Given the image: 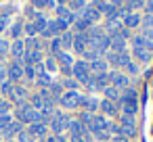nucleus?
Wrapping results in <instances>:
<instances>
[{"label":"nucleus","mask_w":153,"mask_h":142,"mask_svg":"<svg viewBox=\"0 0 153 142\" xmlns=\"http://www.w3.org/2000/svg\"><path fill=\"white\" fill-rule=\"evenodd\" d=\"M134 54H136V59H140V61H149V48L145 46L143 38H136V40H134Z\"/></svg>","instance_id":"nucleus-1"},{"label":"nucleus","mask_w":153,"mask_h":142,"mask_svg":"<svg viewBox=\"0 0 153 142\" xmlns=\"http://www.w3.org/2000/svg\"><path fill=\"white\" fill-rule=\"evenodd\" d=\"M90 42H92V46H94L99 52H101V50H105V48L109 46V38H107V36H103L101 32H94V36L90 38Z\"/></svg>","instance_id":"nucleus-2"},{"label":"nucleus","mask_w":153,"mask_h":142,"mask_svg":"<svg viewBox=\"0 0 153 142\" xmlns=\"http://www.w3.org/2000/svg\"><path fill=\"white\" fill-rule=\"evenodd\" d=\"M19 115L23 117V121H30V123H34V121H40V119H42V115H40V113H36V111H34V109H30V107L19 109Z\"/></svg>","instance_id":"nucleus-3"},{"label":"nucleus","mask_w":153,"mask_h":142,"mask_svg":"<svg viewBox=\"0 0 153 142\" xmlns=\"http://www.w3.org/2000/svg\"><path fill=\"white\" fill-rule=\"evenodd\" d=\"M74 73H76V77L80 79V82H88V67H86V63H76V69H74Z\"/></svg>","instance_id":"nucleus-4"},{"label":"nucleus","mask_w":153,"mask_h":142,"mask_svg":"<svg viewBox=\"0 0 153 142\" xmlns=\"http://www.w3.org/2000/svg\"><path fill=\"white\" fill-rule=\"evenodd\" d=\"M61 102H63L65 107H76V104L80 102V96H78L76 92H67V94L61 96Z\"/></svg>","instance_id":"nucleus-5"},{"label":"nucleus","mask_w":153,"mask_h":142,"mask_svg":"<svg viewBox=\"0 0 153 142\" xmlns=\"http://www.w3.org/2000/svg\"><path fill=\"white\" fill-rule=\"evenodd\" d=\"M53 127L59 132V129H63V127H69V119L65 117V115H57L55 117V121H53Z\"/></svg>","instance_id":"nucleus-6"},{"label":"nucleus","mask_w":153,"mask_h":142,"mask_svg":"<svg viewBox=\"0 0 153 142\" xmlns=\"http://www.w3.org/2000/svg\"><path fill=\"white\" fill-rule=\"evenodd\" d=\"M84 17H86V21H94V19L101 17V11H99L97 7H88V9L84 11Z\"/></svg>","instance_id":"nucleus-7"},{"label":"nucleus","mask_w":153,"mask_h":142,"mask_svg":"<svg viewBox=\"0 0 153 142\" xmlns=\"http://www.w3.org/2000/svg\"><path fill=\"white\" fill-rule=\"evenodd\" d=\"M111 79H113V84H115L117 88H126V86H128V79H126L124 75H120V73H111Z\"/></svg>","instance_id":"nucleus-8"},{"label":"nucleus","mask_w":153,"mask_h":142,"mask_svg":"<svg viewBox=\"0 0 153 142\" xmlns=\"http://www.w3.org/2000/svg\"><path fill=\"white\" fill-rule=\"evenodd\" d=\"M57 59L61 61V65L67 69V67H71V57L69 54H65V52H57Z\"/></svg>","instance_id":"nucleus-9"},{"label":"nucleus","mask_w":153,"mask_h":142,"mask_svg":"<svg viewBox=\"0 0 153 142\" xmlns=\"http://www.w3.org/2000/svg\"><path fill=\"white\" fill-rule=\"evenodd\" d=\"M143 42H145V46L151 50L153 48V29H147L145 32V36H143Z\"/></svg>","instance_id":"nucleus-10"},{"label":"nucleus","mask_w":153,"mask_h":142,"mask_svg":"<svg viewBox=\"0 0 153 142\" xmlns=\"http://www.w3.org/2000/svg\"><path fill=\"white\" fill-rule=\"evenodd\" d=\"M138 21H140V17H138L136 13H130V15L126 17V25H128V27H134V25H138Z\"/></svg>","instance_id":"nucleus-11"},{"label":"nucleus","mask_w":153,"mask_h":142,"mask_svg":"<svg viewBox=\"0 0 153 142\" xmlns=\"http://www.w3.org/2000/svg\"><path fill=\"white\" fill-rule=\"evenodd\" d=\"M92 69H94L97 73H103V71L107 69V65H105V61H101V59H97V61H92Z\"/></svg>","instance_id":"nucleus-12"},{"label":"nucleus","mask_w":153,"mask_h":142,"mask_svg":"<svg viewBox=\"0 0 153 142\" xmlns=\"http://www.w3.org/2000/svg\"><path fill=\"white\" fill-rule=\"evenodd\" d=\"M23 48H25V46H23V42H19V40H17V42L13 44V54H15V57H21V54H23Z\"/></svg>","instance_id":"nucleus-13"},{"label":"nucleus","mask_w":153,"mask_h":142,"mask_svg":"<svg viewBox=\"0 0 153 142\" xmlns=\"http://www.w3.org/2000/svg\"><path fill=\"white\" fill-rule=\"evenodd\" d=\"M74 44H76L78 52H86V46H84V40H82V38H76V40H74Z\"/></svg>","instance_id":"nucleus-14"},{"label":"nucleus","mask_w":153,"mask_h":142,"mask_svg":"<svg viewBox=\"0 0 153 142\" xmlns=\"http://www.w3.org/2000/svg\"><path fill=\"white\" fill-rule=\"evenodd\" d=\"M103 111H105V113H109V115H113V113H115V107H113L109 100H105V102H103Z\"/></svg>","instance_id":"nucleus-15"},{"label":"nucleus","mask_w":153,"mask_h":142,"mask_svg":"<svg viewBox=\"0 0 153 142\" xmlns=\"http://www.w3.org/2000/svg\"><path fill=\"white\" fill-rule=\"evenodd\" d=\"M21 73H23V71H21L19 65H13V67H11V77H21Z\"/></svg>","instance_id":"nucleus-16"},{"label":"nucleus","mask_w":153,"mask_h":142,"mask_svg":"<svg viewBox=\"0 0 153 142\" xmlns=\"http://www.w3.org/2000/svg\"><path fill=\"white\" fill-rule=\"evenodd\" d=\"M113 48L122 50V48H124V38H120V36H117V38H113Z\"/></svg>","instance_id":"nucleus-17"},{"label":"nucleus","mask_w":153,"mask_h":142,"mask_svg":"<svg viewBox=\"0 0 153 142\" xmlns=\"http://www.w3.org/2000/svg\"><path fill=\"white\" fill-rule=\"evenodd\" d=\"M9 125H11V117L2 115V117H0V127H9Z\"/></svg>","instance_id":"nucleus-18"},{"label":"nucleus","mask_w":153,"mask_h":142,"mask_svg":"<svg viewBox=\"0 0 153 142\" xmlns=\"http://www.w3.org/2000/svg\"><path fill=\"white\" fill-rule=\"evenodd\" d=\"M120 132H122V134L132 136V134H134V127H132V125H122V127H120Z\"/></svg>","instance_id":"nucleus-19"},{"label":"nucleus","mask_w":153,"mask_h":142,"mask_svg":"<svg viewBox=\"0 0 153 142\" xmlns=\"http://www.w3.org/2000/svg\"><path fill=\"white\" fill-rule=\"evenodd\" d=\"M59 15L65 19V21H69V19H74V15H69V11H65V9H59Z\"/></svg>","instance_id":"nucleus-20"},{"label":"nucleus","mask_w":153,"mask_h":142,"mask_svg":"<svg viewBox=\"0 0 153 142\" xmlns=\"http://www.w3.org/2000/svg\"><path fill=\"white\" fill-rule=\"evenodd\" d=\"M84 104H86L90 111H92V109H97V100H92V98H86V100H84Z\"/></svg>","instance_id":"nucleus-21"},{"label":"nucleus","mask_w":153,"mask_h":142,"mask_svg":"<svg viewBox=\"0 0 153 142\" xmlns=\"http://www.w3.org/2000/svg\"><path fill=\"white\" fill-rule=\"evenodd\" d=\"M17 129H19V125H17V123H11V125H9V127L4 129V134H15Z\"/></svg>","instance_id":"nucleus-22"},{"label":"nucleus","mask_w":153,"mask_h":142,"mask_svg":"<svg viewBox=\"0 0 153 142\" xmlns=\"http://www.w3.org/2000/svg\"><path fill=\"white\" fill-rule=\"evenodd\" d=\"M32 134H40V136H42V134H44V125H34V127H32Z\"/></svg>","instance_id":"nucleus-23"},{"label":"nucleus","mask_w":153,"mask_h":142,"mask_svg":"<svg viewBox=\"0 0 153 142\" xmlns=\"http://www.w3.org/2000/svg\"><path fill=\"white\" fill-rule=\"evenodd\" d=\"M46 67H48V71H55V67H57V65H55V61H53V59H48V61H46Z\"/></svg>","instance_id":"nucleus-24"},{"label":"nucleus","mask_w":153,"mask_h":142,"mask_svg":"<svg viewBox=\"0 0 153 142\" xmlns=\"http://www.w3.org/2000/svg\"><path fill=\"white\" fill-rule=\"evenodd\" d=\"M9 111V102H0V113H7Z\"/></svg>","instance_id":"nucleus-25"},{"label":"nucleus","mask_w":153,"mask_h":142,"mask_svg":"<svg viewBox=\"0 0 153 142\" xmlns=\"http://www.w3.org/2000/svg\"><path fill=\"white\" fill-rule=\"evenodd\" d=\"M7 48H9V44H7V42H4V40H0V52H4V50H7Z\"/></svg>","instance_id":"nucleus-26"},{"label":"nucleus","mask_w":153,"mask_h":142,"mask_svg":"<svg viewBox=\"0 0 153 142\" xmlns=\"http://www.w3.org/2000/svg\"><path fill=\"white\" fill-rule=\"evenodd\" d=\"M65 86H69V88H76V82H71V79H67V82H65Z\"/></svg>","instance_id":"nucleus-27"},{"label":"nucleus","mask_w":153,"mask_h":142,"mask_svg":"<svg viewBox=\"0 0 153 142\" xmlns=\"http://www.w3.org/2000/svg\"><path fill=\"white\" fill-rule=\"evenodd\" d=\"M71 142H84V140H82L80 136H71Z\"/></svg>","instance_id":"nucleus-28"},{"label":"nucleus","mask_w":153,"mask_h":142,"mask_svg":"<svg viewBox=\"0 0 153 142\" xmlns=\"http://www.w3.org/2000/svg\"><path fill=\"white\" fill-rule=\"evenodd\" d=\"M147 9H149V11L153 13V0H149V2H147Z\"/></svg>","instance_id":"nucleus-29"},{"label":"nucleus","mask_w":153,"mask_h":142,"mask_svg":"<svg viewBox=\"0 0 153 142\" xmlns=\"http://www.w3.org/2000/svg\"><path fill=\"white\" fill-rule=\"evenodd\" d=\"M2 79H4V69L0 67V82H2Z\"/></svg>","instance_id":"nucleus-30"},{"label":"nucleus","mask_w":153,"mask_h":142,"mask_svg":"<svg viewBox=\"0 0 153 142\" xmlns=\"http://www.w3.org/2000/svg\"><path fill=\"white\" fill-rule=\"evenodd\" d=\"M113 142H126L124 138H113Z\"/></svg>","instance_id":"nucleus-31"},{"label":"nucleus","mask_w":153,"mask_h":142,"mask_svg":"<svg viewBox=\"0 0 153 142\" xmlns=\"http://www.w3.org/2000/svg\"><path fill=\"white\" fill-rule=\"evenodd\" d=\"M2 25H7V21H4V19H0V29H2Z\"/></svg>","instance_id":"nucleus-32"},{"label":"nucleus","mask_w":153,"mask_h":142,"mask_svg":"<svg viewBox=\"0 0 153 142\" xmlns=\"http://www.w3.org/2000/svg\"><path fill=\"white\" fill-rule=\"evenodd\" d=\"M48 142H59V140H57V138H51V140H48Z\"/></svg>","instance_id":"nucleus-33"},{"label":"nucleus","mask_w":153,"mask_h":142,"mask_svg":"<svg viewBox=\"0 0 153 142\" xmlns=\"http://www.w3.org/2000/svg\"><path fill=\"white\" fill-rule=\"evenodd\" d=\"M120 2H122V0H113V4H120Z\"/></svg>","instance_id":"nucleus-34"}]
</instances>
